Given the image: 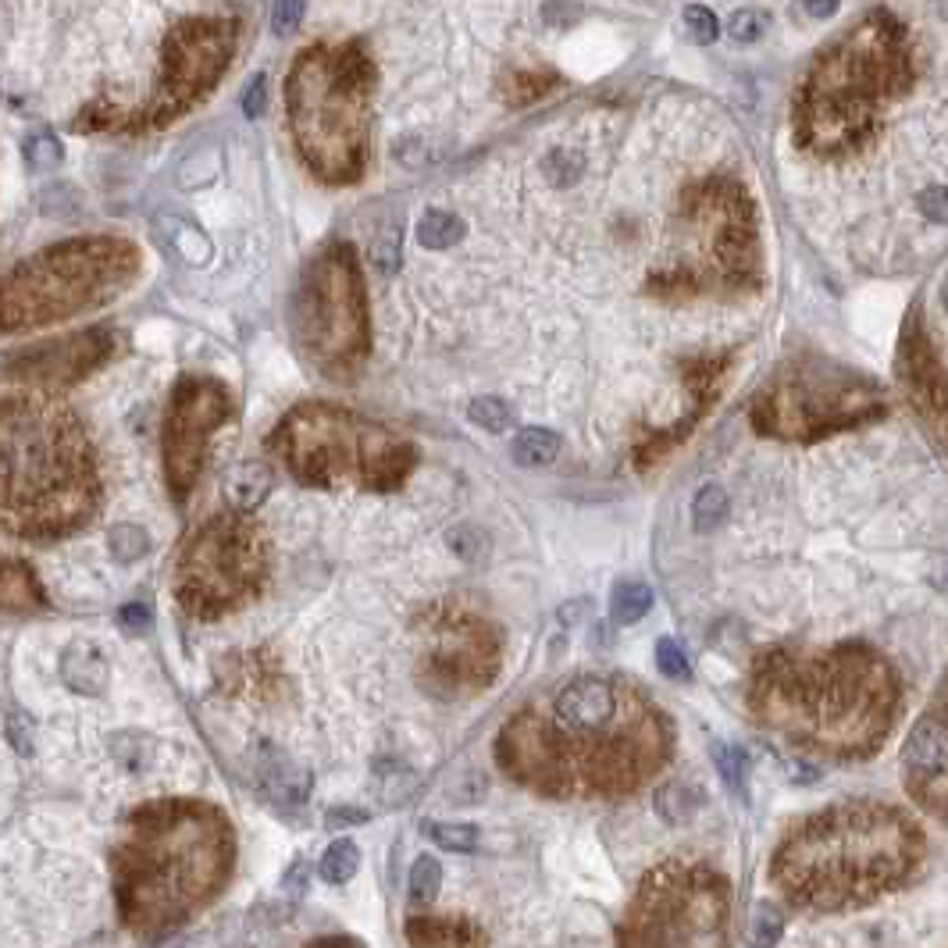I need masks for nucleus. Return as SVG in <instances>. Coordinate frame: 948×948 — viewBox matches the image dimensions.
Listing matches in <instances>:
<instances>
[{"label":"nucleus","instance_id":"c03bdc74","mask_svg":"<svg viewBox=\"0 0 948 948\" xmlns=\"http://www.w3.org/2000/svg\"><path fill=\"white\" fill-rule=\"evenodd\" d=\"M485 792H489V784H485L478 774H467L450 789V798H453V803H460V806H474V803H482Z\"/></svg>","mask_w":948,"mask_h":948},{"label":"nucleus","instance_id":"37998d69","mask_svg":"<svg viewBox=\"0 0 948 948\" xmlns=\"http://www.w3.org/2000/svg\"><path fill=\"white\" fill-rule=\"evenodd\" d=\"M118 625H121V631H129V635H143L146 628H151V606H146V603H126L118 609Z\"/></svg>","mask_w":948,"mask_h":948},{"label":"nucleus","instance_id":"a18cd8bd","mask_svg":"<svg viewBox=\"0 0 948 948\" xmlns=\"http://www.w3.org/2000/svg\"><path fill=\"white\" fill-rule=\"evenodd\" d=\"M756 938H760L763 945L781 938V913L774 910V905H760V913H756Z\"/></svg>","mask_w":948,"mask_h":948},{"label":"nucleus","instance_id":"9d476101","mask_svg":"<svg viewBox=\"0 0 948 948\" xmlns=\"http://www.w3.org/2000/svg\"><path fill=\"white\" fill-rule=\"evenodd\" d=\"M727 916V885L702 866L667 863L653 870L631 902L620 941L628 945H688L710 941Z\"/></svg>","mask_w":948,"mask_h":948},{"label":"nucleus","instance_id":"c756f323","mask_svg":"<svg viewBox=\"0 0 948 948\" xmlns=\"http://www.w3.org/2000/svg\"><path fill=\"white\" fill-rule=\"evenodd\" d=\"M767 29H770V15L763 8H742L727 22V36L735 39V44H756V39L767 36Z\"/></svg>","mask_w":948,"mask_h":948},{"label":"nucleus","instance_id":"c85d7f7f","mask_svg":"<svg viewBox=\"0 0 948 948\" xmlns=\"http://www.w3.org/2000/svg\"><path fill=\"white\" fill-rule=\"evenodd\" d=\"M442 888V863L431 856H417L411 866V899L414 902H431Z\"/></svg>","mask_w":948,"mask_h":948},{"label":"nucleus","instance_id":"49530a36","mask_svg":"<svg viewBox=\"0 0 948 948\" xmlns=\"http://www.w3.org/2000/svg\"><path fill=\"white\" fill-rule=\"evenodd\" d=\"M264 104H268V86H264V75H257L247 90V97H242V111H247V118H257L264 111Z\"/></svg>","mask_w":948,"mask_h":948},{"label":"nucleus","instance_id":"a19ab883","mask_svg":"<svg viewBox=\"0 0 948 948\" xmlns=\"http://www.w3.org/2000/svg\"><path fill=\"white\" fill-rule=\"evenodd\" d=\"M414 789H417V781H414V774H411V770H406V767H392V774L382 781V798H386L389 806L396 803V798L403 803V798L411 795Z\"/></svg>","mask_w":948,"mask_h":948},{"label":"nucleus","instance_id":"5701e85b","mask_svg":"<svg viewBox=\"0 0 948 948\" xmlns=\"http://www.w3.org/2000/svg\"><path fill=\"white\" fill-rule=\"evenodd\" d=\"M360 866V849L354 838H339V842H332L329 849H324V856L318 863V874L329 880V885H343V880H349L357 874Z\"/></svg>","mask_w":948,"mask_h":948},{"label":"nucleus","instance_id":"ea45409f","mask_svg":"<svg viewBox=\"0 0 948 948\" xmlns=\"http://www.w3.org/2000/svg\"><path fill=\"white\" fill-rule=\"evenodd\" d=\"M546 175L557 186H567V182H574L578 175H581V157L578 154H571V151H557V154H549L546 157Z\"/></svg>","mask_w":948,"mask_h":948},{"label":"nucleus","instance_id":"2eb2a0df","mask_svg":"<svg viewBox=\"0 0 948 948\" xmlns=\"http://www.w3.org/2000/svg\"><path fill=\"white\" fill-rule=\"evenodd\" d=\"M61 682L72 688L75 696H104L107 682H111L107 656L86 639L68 642L61 653Z\"/></svg>","mask_w":948,"mask_h":948},{"label":"nucleus","instance_id":"423d86ee","mask_svg":"<svg viewBox=\"0 0 948 948\" xmlns=\"http://www.w3.org/2000/svg\"><path fill=\"white\" fill-rule=\"evenodd\" d=\"M877 663L866 667V656H828L817 663H789L774 660L767 663L756 685V710L774 727L789 731L795 738H813L823 745H866L856 731L863 713H885V696L856 699L860 688L877 677ZM866 731H880L874 724H863Z\"/></svg>","mask_w":948,"mask_h":948},{"label":"nucleus","instance_id":"f8f14e48","mask_svg":"<svg viewBox=\"0 0 948 948\" xmlns=\"http://www.w3.org/2000/svg\"><path fill=\"white\" fill-rule=\"evenodd\" d=\"M428 682L446 696H464L474 688L489 685L499 667V642L489 625L471 617L450 620L431 642V653L425 656Z\"/></svg>","mask_w":948,"mask_h":948},{"label":"nucleus","instance_id":"79ce46f5","mask_svg":"<svg viewBox=\"0 0 948 948\" xmlns=\"http://www.w3.org/2000/svg\"><path fill=\"white\" fill-rule=\"evenodd\" d=\"M304 8H307V0H275V15H271V22H275V33L279 36L293 33L296 25H300V19H304Z\"/></svg>","mask_w":948,"mask_h":948},{"label":"nucleus","instance_id":"1a4fd4ad","mask_svg":"<svg viewBox=\"0 0 948 948\" xmlns=\"http://www.w3.org/2000/svg\"><path fill=\"white\" fill-rule=\"evenodd\" d=\"M296 332L321 371L349 375L368 357V304L349 250H332L307 275Z\"/></svg>","mask_w":948,"mask_h":948},{"label":"nucleus","instance_id":"09e8293b","mask_svg":"<svg viewBox=\"0 0 948 948\" xmlns=\"http://www.w3.org/2000/svg\"><path fill=\"white\" fill-rule=\"evenodd\" d=\"M364 820H368V813H349V806H346V809L339 806V809L329 813V828H332V831H335V828H346V823H364Z\"/></svg>","mask_w":948,"mask_h":948},{"label":"nucleus","instance_id":"9b49d317","mask_svg":"<svg viewBox=\"0 0 948 948\" xmlns=\"http://www.w3.org/2000/svg\"><path fill=\"white\" fill-rule=\"evenodd\" d=\"M233 400L214 378H182L171 392L165 417V474L175 499H186L200 478L211 436L228 422Z\"/></svg>","mask_w":948,"mask_h":948},{"label":"nucleus","instance_id":"39448f33","mask_svg":"<svg viewBox=\"0 0 948 948\" xmlns=\"http://www.w3.org/2000/svg\"><path fill=\"white\" fill-rule=\"evenodd\" d=\"M275 453L307 485L357 482L364 489H396L411 474L417 450L396 431L329 403H304L279 425Z\"/></svg>","mask_w":948,"mask_h":948},{"label":"nucleus","instance_id":"4c0bfd02","mask_svg":"<svg viewBox=\"0 0 948 948\" xmlns=\"http://www.w3.org/2000/svg\"><path fill=\"white\" fill-rule=\"evenodd\" d=\"M4 735H8L11 749H15L19 756H33L36 742H33V727H29V716H25V713H19V710H11V713H8Z\"/></svg>","mask_w":948,"mask_h":948},{"label":"nucleus","instance_id":"aec40b11","mask_svg":"<svg viewBox=\"0 0 948 948\" xmlns=\"http://www.w3.org/2000/svg\"><path fill=\"white\" fill-rule=\"evenodd\" d=\"M460 239H464V222L450 211H428L417 222V242L428 250H450Z\"/></svg>","mask_w":948,"mask_h":948},{"label":"nucleus","instance_id":"393cba45","mask_svg":"<svg viewBox=\"0 0 948 948\" xmlns=\"http://www.w3.org/2000/svg\"><path fill=\"white\" fill-rule=\"evenodd\" d=\"M422 831L446 852H474L482 845V831L471 828V823H439V820H425Z\"/></svg>","mask_w":948,"mask_h":948},{"label":"nucleus","instance_id":"6ab92c4d","mask_svg":"<svg viewBox=\"0 0 948 948\" xmlns=\"http://www.w3.org/2000/svg\"><path fill=\"white\" fill-rule=\"evenodd\" d=\"M510 453L521 467H546L560 453V436L549 428H524L518 431V439H513Z\"/></svg>","mask_w":948,"mask_h":948},{"label":"nucleus","instance_id":"a211bd4d","mask_svg":"<svg viewBox=\"0 0 948 948\" xmlns=\"http://www.w3.org/2000/svg\"><path fill=\"white\" fill-rule=\"evenodd\" d=\"M44 606V592H39L33 571L19 560L4 564V609L11 614H29V609Z\"/></svg>","mask_w":948,"mask_h":948},{"label":"nucleus","instance_id":"bb28decb","mask_svg":"<svg viewBox=\"0 0 948 948\" xmlns=\"http://www.w3.org/2000/svg\"><path fill=\"white\" fill-rule=\"evenodd\" d=\"M107 542H111L115 560H121V564H135L151 553V535H146L140 524H115Z\"/></svg>","mask_w":948,"mask_h":948},{"label":"nucleus","instance_id":"e433bc0d","mask_svg":"<svg viewBox=\"0 0 948 948\" xmlns=\"http://www.w3.org/2000/svg\"><path fill=\"white\" fill-rule=\"evenodd\" d=\"M656 667L667 674V677H674V682H682V677H688V656H685V649L677 645L674 639H660V642H656Z\"/></svg>","mask_w":948,"mask_h":948},{"label":"nucleus","instance_id":"0eeeda50","mask_svg":"<svg viewBox=\"0 0 948 948\" xmlns=\"http://www.w3.org/2000/svg\"><path fill=\"white\" fill-rule=\"evenodd\" d=\"M132 271L135 253L121 242H75L50 250L8 279L4 321L15 332L25 324L72 318L83 307L111 300V293L129 286Z\"/></svg>","mask_w":948,"mask_h":948},{"label":"nucleus","instance_id":"f257e3e1","mask_svg":"<svg viewBox=\"0 0 948 948\" xmlns=\"http://www.w3.org/2000/svg\"><path fill=\"white\" fill-rule=\"evenodd\" d=\"M667 721L617 677H574L549 707L510 716L499 767L546 795H620L663 763Z\"/></svg>","mask_w":948,"mask_h":948},{"label":"nucleus","instance_id":"c9c22d12","mask_svg":"<svg viewBox=\"0 0 948 948\" xmlns=\"http://www.w3.org/2000/svg\"><path fill=\"white\" fill-rule=\"evenodd\" d=\"M371 261H375L378 271H382V275H389V271H396V264H400V228H396V225L382 228V236L375 239V247H371Z\"/></svg>","mask_w":948,"mask_h":948},{"label":"nucleus","instance_id":"412c9836","mask_svg":"<svg viewBox=\"0 0 948 948\" xmlns=\"http://www.w3.org/2000/svg\"><path fill=\"white\" fill-rule=\"evenodd\" d=\"M411 941L414 945H457V941H482V934H474L467 924L457 920H411Z\"/></svg>","mask_w":948,"mask_h":948},{"label":"nucleus","instance_id":"4be33fe9","mask_svg":"<svg viewBox=\"0 0 948 948\" xmlns=\"http://www.w3.org/2000/svg\"><path fill=\"white\" fill-rule=\"evenodd\" d=\"M649 606H653V592H649V585H642V581H620L614 595H609V609H614L617 625L642 620L649 614Z\"/></svg>","mask_w":948,"mask_h":948},{"label":"nucleus","instance_id":"473e14b6","mask_svg":"<svg viewBox=\"0 0 948 948\" xmlns=\"http://www.w3.org/2000/svg\"><path fill=\"white\" fill-rule=\"evenodd\" d=\"M682 22H685V33L692 36V44H699V47H707V44H713L716 36H721V22H716L713 11L702 8V4H688Z\"/></svg>","mask_w":948,"mask_h":948},{"label":"nucleus","instance_id":"dca6fc26","mask_svg":"<svg viewBox=\"0 0 948 948\" xmlns=\"http://www.w3.org/2000/svg\"><path fill=\"white\" fill-rule=\"evenodd\" d=\"M271 485H275L271 471H268L264 464H250V460H247V464L228 467L225 482H222V493H225V499H228V507L239 510V513H247V510H253V507L271 493Z\"/></svg>","mask_w":948,"mask_h":948},{"label":"nucleus","instance_id":"20e7f679","mask_svg":"<svg viewBox=\"0 0 948 948\" xmlns=\"http://www.w3.org/2000/svg\"><path fill=\"white\" fill-rule=\"evenodd\" d=\"M916 856L920 834L896 809L834 806L781 845L774 885L795 905L849 910L905 880Z\"/></svg>","mask_w":948,"mask_h":948},{"label":"nucleus","instance_id":"f03ea898","mask_svg":"<svg viewBox=\"0 0 948 948\" xmlns=\"http://www.w3.org/2000/svg\"><path fill=\"white\" fill-rule=\"evenodd\" d=\"M115 896L135 931H168L203 910L233 870V828L214 806L154 803L115 845Z\"/></svg>","mask_w":948,"mask_h":948},{"label":"nucleus","instance_id":"f3484780","mask_svg":"<svg viewBox=\"0 0 948 948\" xmlns=\"http://www.w3.org/2000/svg\"><path fill=\"white\" fill-rule=\"evenodd\" d=\"M261 784L275 798H282V803H300L310 789V774L296 763L282 760V756H268V767L261 770Z\"/></svg>","mask_w":948,"mask_h":948},{"label":"nucleus","instance_id":"2f4dec72","mask_svg":"<svg viewBox=\"0 0 948 948\" xmlns=\"http://www.w3.org/2000/svg\"><path fill=\"white\" fill-rule=\"evenodd\" d=\"M446 542H450V549L457 553L460 560H467V564L482 560V557H485V549H489V538H485L482 528H474V524H460V528H453V532L446 535Z\"/></svg>","mask_w":948,"mask_h":948},{"label":"nucleus","instance_id":"f704fd0d","mask_svg":"<svg viewBox=\"0 0 948 948\" xmlns=\"http://www.w3.org/2000/svg\"><path fill=\"white\" fill-rule=\"evenodd\" d=\"M171 233H175V250H179L186 261H193V264H203L211 257V242L203 239L200 233L193 225H186V222H171Z\"/></svg>","mask_w":948,"mask_h":948},{"label":"nucleus","instance_id":"b1692460","mask_svg":"<svg viewBox=\"0 0 948 948\" xmlns=\"http://www.w3.org/2000/svg\"><path fill=\"white\" fill-rule=\"evenodd\" d=\"M699 806H702V792L696 789V784L674 781V784H663V789L656 792V809L671 823H685Z\"/></svg>","mask_w":948,"mask_h":948},{"label":"nucleus","instance_id":"ddd939ff","mask_svg":"<svg viewBox=\"0 0 948 948\" xmlns=\"http://www.w3.org/2000/svg\"><path fill=\"white\" fill-rule=\"evenodd\" d=\"M111 354V335L104 329L79 332L58 339V343H44L36 349H22L19 357L8 360V382H44V386H64L75 378L90 375L104 357Z\"/></svg>","mask_w":948,"mask_h":948},{"label":"nucleus","instance_id":"4468645a","mask_svg":"<svg viewBox=\"0 0 948 948\" xmlns=\"http://www.w3.org/2000/svg\"><path fill=\"white\" fill-rule=\"evenodd\" d=\"M905 774H910L913 789L920 784H938L948 778V710H931L920 716V724L910 731L902 749Z\"/></svg>","mask_w":948,"mask_h":948},{"label":"nucleus","instance_id":"a878e982","mask_svg":"<svg viewBox=\"0 0 948 948\" xmlns=\"http://www.w3.org/2000/svg\"><path fill=\"white\" fill-rule=\"evenodd\" d=\"M727 510H731L727 493L721 489V485L710 482V485H702L692 499V524L699 528V532H713L716 524L727 521Z\"/></svg>","mask_w":948,"mask_h":948},{"label":"nucleus","instance_id":"de8ad7c7","mask_svg":"<svg viewBox=\"0 0 948 948\" xmlns=\"http://www.w3.org/2000/svg\"><path fill=\"white\" fill-rule=\"evenodd\" d=\"M809 19H831L838 11V0H798Z\"/></svg>","mask_w":948,"mask_h":948},{"label":"nucleus","instance_id":"cd10ccee","mask_svg":"<svg viewBox=\"0 0 948 948\" xmlns=\"http://www.w3.org/2000/svg\"><path fill=\"white\" fill-rule=\"evenodd\" d=\"M467 414H471L474 425L485 428V431H493V436H499V431H507V428L513 425L510 403L499 400V396H478V400L467 406Z\"/></svg>","mask_w":948,"mask_h":948},{"label":"nucleus","instance_id":"7ed1b4c3","mask_svg":"<svg viewBox=\"0 0 948 948\" xmlns=\"http://www.w3.org/2000/svg\"><path fill=\"white\" fill-rule=\"evenodd\" d=\"M97 471L75 414L47 392L4 396V524L61 538L97 510Z\"/></svg>","mask_w":948,"mask_h":948},{"label":"nucleus","instance_id":"6e6552de","mask_svg":"<svg viewBox=\"0 0 948 948\" xmlns=\"http://www.w3.org/2000/svg\"><path fill=\"white\" fill-rule=\"evenodd\" d=\"M264 578V546L242 513L211 518L186 542L175 595L193 617H222L250 603Z\"/></svg>","mask_w":948,"mask_h":948},{"label":"nucleus","instance_id":"8fccbe9b","mask_svg":"<svg viewBox=\"0 0 948 948\" xmlns=\"http://www.w3.org/2000/svg\"><path fill=\"white\" fill-rule=\"evenodd\" d=\"M941 304H945V310H948V275H945V282H941Z\"/></svg>","mask_w":948,"mask_h":948},{"label":"nucleus","instance_id":"58836bf2","mask_svg":"<svg viewBox=\"0 0 948 948\" xmlns=\"http://www.w3.org/2000/svg\"><path fill=\"white\" fill-rule=\"evenodd\" d=\"M916 208L927 222L948 225V186H931L916 197Z\"/></svg>","mask_w":948,"mask_h":948},{"label":"nucleus","instance_id":"7c9ffc66","mask_svg":"<svg viewBox=\"0 0 948 948\" xmlns=\"http://www.w3.org/2000/svg\"><path fill=\"white\" fill-rule=\"evenodd\" d=\"M713 763L716 770H721V778L731 792H742L745 778H749V756H745L742 749H735V745H716L713 749Z\"/></svg>","mask_w":948,"mask_h":948},{"label":"nucleus","instance_id":"72a5a7b5","mask_svg":"<svg viewBox=\"0 0 948 948\" xmlns=\"http://www.w3.org/2000/svg\"><path fill=\"white\" fill-rule=\"evenodd\" d=\"M61 157H64V151H61V143L54 140V135H33L29 143H25V161H29V168L33 171H50V168H58L61 165Z\"/></svg>","mask_w":948,"mask_h":948}]
</instances>
